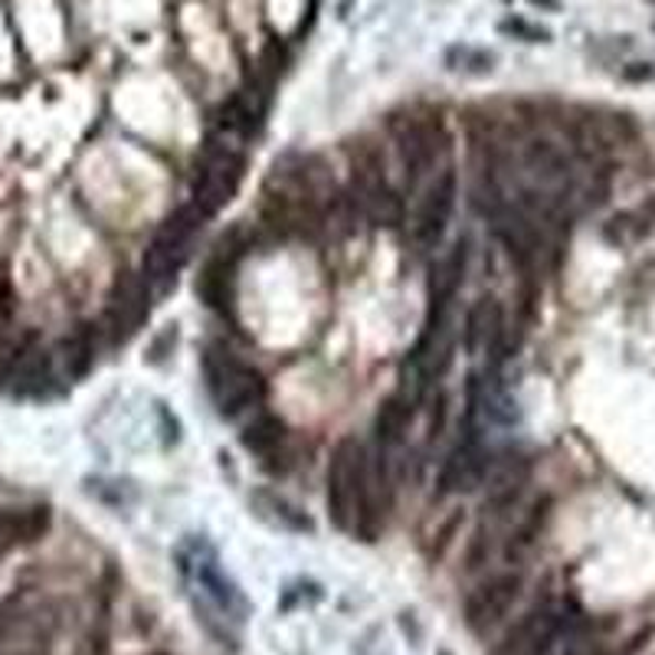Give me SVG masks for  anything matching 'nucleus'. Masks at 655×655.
I'll use <instances>...</instances> for the list:
<instances>
[{
  "label": "nucleus",
  "mask_w": 655,
  "mask_h": 655,
  "mask_svg": "<svg viewBox=\"0 0 655 655\" xmlns=\"http://www.w3.org/2000/svg\"><path fill=\"white\" fill-rule=\"evenodd\" d=\"M201 370H204V383L217 413L226 420H236L266 400L263 373L253 365H246L239 355H233L226 345H217V341L207 345L201 355Z\"/></svg>",
  "instance_id": "1"
},
{
  "label": "nucleus",
  "mask_w": 655,
  "mask_h": 655,
  "mask_svg": "<svg viewBox=\"0 0 655 655\" xmlns=\"http://www.w3.org/2000/svg\"><path fill=\"white\" fill-rule=\"evenodd\" d=\"M367 449L355 437L341 439L328 462V514L335 528L358 531L365 509Z\"/></svg>",
  "instance_id": "2"
},
{
  "label": "nucleus",
  "mask_w": 655,
  "mask_h": 655,
  "mask_svg": "<svg viewBox=\"0 0 655 655\" xmlns=\"http://www.w3.org/2000/svg\"><path fill=\"white\" fill-rule=\"evenodd\" d=\"M351 177H355V204L370 223L377 226H400L407 219L403 197L387 177V167L373 147H358L351 157Z\"/></svg>",
  "instance_id": "3"
},
{
  "label": "nucleus",
  "mask_w": 655,
  "mask_h": 655,
  "mask_svg": "<svg viewBox=\"0 0 655 655\" xmlns=\"http://www.w3.org/2000/svg\"><path fill=\"white\" fill-rule=\"evenodd\" d=\"M204 214L194 207V204H184L177 214L164 219V226L154 233V243L147 246L145 253V279L147 286H157V283H167L187 259L191 253V243L197 236V226H201Z\"/></svg>",
  "instance_id": "4"
},
{
  "label": "nucleus",
  "mask_w": 655,
  "mask_h": 655,
  "mask_svg": "<svg viewBox=\"0 0 655 655\" xmlns=\"http://www.w3.org/2000/svg\"><path fill=\"white\" fill-rule=\"evenodd\" d=\"M521 586H524V577L518 571H499V574H492V577L479 583L465 596V606H462V620H465L469 633L489 636L495 626H502L505 616L511 613V606L521 596Z\"/></svg>",
  "instance_id": "5"
},
{
  "label": "nucleus",
  "mask_w": 655,
  "mask_h": 655,
  "mask_svg": "<svg viewBox=\"0 0 655 655\" xmlns=\"http://www.w3.org/2000/svg\"><path fill=\"white\" fill-rule=\"evenodd\" d=\"M456 197H459V177L452 167H442L427 184V191L417 201L413 217H410V239L420 253L433 249L442 239V233L452 219V211H456Z\"/></svg>",
  "instance_id": "6"
},
{
  "label": "nucleus",
  "mask_w": 655,
  "mask_h": 655,
  "mask_svg": "<svg viewBox=\"0 0 655 655\" xmlns=\"http://www.w3.org/2000/svg\"><path fill=\"white\" fill-rule=\"evenodd\" d=\"M60 616L53 606H33L0 616V655H53Z\"/></svg>",
  "instance_id": "7"
},
{
  "label": "nucleus",
  "mask_w": 655,
  "mask_h": 655,
  "mask_svg": "<svg viewBox=\"0 0 655 655\" xmlns=\"http://www.w3.org/2000/svg\"><path fill=\"white\" fill-rule=\"evenodd\" d=\"M390 132H393V142H397V154L407 167V177L417 181L420 174H430L437 167L439 151L446 147V132H442L439 119L410 112L403 119H393Z\"/></svg>",
  "instance_id": "8"
},
{
  "label": "nucleus",
  "mask_w": 655,
  "mask_h": 655,
  "mask_svg": "<svg viewBox=\"0 0 655 655\" xmlns=\"http://www.w3.org/2000/svg\"><path fill=\"white\" fill-rule=\"evenodd\" d=\"M243 171H246V161L243 154H236L233 147L219 145L211 147L204 154V164H201V174H197V184H194V207L211 217L217 214L219 207H226L233 201V194L239 191V181H243Z\"/></svg>",
  "instance_id": "9"
},
{
  "label": "nucleus",
  "mask_w": 655,
  "mask_h": 655,
  "mask_svg": "<svg viewBox=\"0 0 655 655\" xmlns=\"http://www.w3.org/2000/svg\"><path fill=\"white\" fill-rule=\"evenodd\" d=\"M465 269H469V239H456L442 259L433 269L430 279V311H427V325H446L449 311L456 305V295L465 283Z\"/></svg>",
  "instance_id": "10"
},
{
  "label": "nucleus",
  "mask_w": 655,
  "mask_h": 655,
  "mask_svg": "<svg viewBox=\"0 0 655 655\" xmlns=\"http://www.w3.org/2000/svg\"><path fill=\"white\" fill-rule=\"evenodd\" d=\"M492 456L485 452V446L479 442L475 433L459 439V446L446 456L442 469H439V492L442 495H462L482 485L485 472H489Z\"/></svg>",
  "instance_id": "11"
},
{
  "label": "nucleus",
  "mask_w": 655,
  "mask_h": 655,
  "mask_svg": "<svg viewBox=\"0 0 655 655\" xmlns=\"http://www.w3.org/2000/svg\"><path fill=\"white\" fill-rule=\"evenodd\" d=\"M564 603H554V600H541V603H534L514 626H511L509 633H505V639L495 646V653L492 655H531L538 649V643L551 633V626L564 616Z\"/></svg>",
  "instance_id": "12"
},
{
  "label": "nucleus",
  "mask_w": 655,
  "mask_h": 655,
  "mask_svg": "<svg viewBox=\"0 0 655 655\" xmlns=\"http://www.w3.org/2000/svg\"><path fill=\"white\" fill-rule=\"evenodd\" d=\"M505 335V315H502V305L495 298H479L469 311H465V325H462V341H465V351L472 358L479 355H489L499 348Z\"/></svg>",
  "instance_id": "13"
},
{
  "label": "nucleus",
  "mask_w": 655,
  "mask_h": 655,
  "mask_svg": "<svg viewBox=\"0 0 655 655\" xmlns=\"http://www.w3.org/2000/svg\"><path fill=\"white\" fill-rule=\"evenodd\" d=\"M53 524V514L47 505H20V509H0V557L40 541Z\"/></svg>",
  "instance_id": "14"
},
{
  "label": "nucleus",
  "mask_w": 655,
  "mask_h": 655,
  "mask_svg": "<svg viewBox=\"0 0 655 655\" xmlns=\"http://www.w3.org/2000/svg\"><path fill=\"white\" fill-rule=\"evenodd\" d=\"M122 295H115L112 301V325L119 335H132L147 311V301H151V286L145 279H125V286H119Z\"/></svg>",
  "instance_id": "15"
},
{
  "label": "nucleus",
  "mask_w": 655,
  "mask_h": 655,
  "mask_svg": "<svg viewBox=\"0 0 655 655\" xmlns=\"http://www.w3.org/2000/svg\"><path fill=\"white\" fill-rule=\"evenodd\" d=\"M413 407L417 403L403 393L383 400V407L377 410V420H373V433H377L380 449H390V446L403 442L407 430H410V420H413Z\"/></svg>",
  "instance_id": "16"
},
{
  "label": "nucleus",
  "mask_w": 655,
  "mask_h": 655,
  "mask_svg": "<svg viewBox=\"0 0 655 655\" xmlns=\"http://www.w3.org/2000/svg\"><path fill=\"white\" fill-rule=\"evenodd\" d=\"M197 295H201L211 308L226 311L229 301H233V266H229L226 259H211L207 269H204L201 279H197Z\"/></svg>",
  "instance_id": "17"
},
{
  "label": "nucleus",
  "mask_w": 655,
  "mask_h": 655,
  "mask_svg": "<svg viewBox=\"0 0 655 655\" xmlns=\"http://www.w3.org/2000/svg\"><path fill=\"white\" fill-rule=\"evenodd\" d=\"M283 439H286V427H283V420L273 417V413H259V417L243 430V446L253 449V452H259V456L276 452V449L283 446Z\"/></svg>",
  "instance_id": "18"
}]
</instances>
